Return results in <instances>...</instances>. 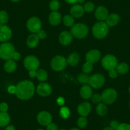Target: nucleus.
<instances>
[{
  "mask_svg": "<svg viewBox=\"0 0 130 130\" xmlns=\"http://www.w3.org/2000/svg\"><path fill=\"white\" fill-rule=\"evenodd\" d=\"M57 103L59 105H60V106L63 105L64 103V99L63 98H62V97L58 98L57 100Z\"/></svg>",
  "mask_w": 130,
  "mask_h": 130,
  "instance_id": "nucleus-47",
  "label": "nucleus"
},
{
  "mask_svg": "<svg viewBox=\"0 0 130 130\" xmlns=\"http://www.w3.org/2000/svg\"><path fill=\"white\" fill-rule=\"evenodd\" d=\"M10 122V116L7 112H0V127L7 126Z\"/></svg>",
  "mask_w": 130,
  "mask_h": 130,
  "instance_id": "nucleus-25",
  "label": "nucleus"
},
{
  "mask_svg": "<svg viewBox=\"0 0 130 130\" xmlns=\"http://www.w3.org/2000/svg\"><path fill=\"white\" fill-rule=\"evenodd\" d=\"M77 125L80 128H84L87 126V120L86 118V117H79L77 121Z\"/></svg>",
  "mask_w": 130,
  "mask_h": 130,
  "instance_id": "nucleus-36",
  "label": "nucleus"
},
{
  "mask_svg": "<svg viewBox=\"0 0 130 130\" xmlns=\"http://www.w3.org/2000/svg\"><path fill=\"white\" fill-rule=\"evenodd\" d=\"M129 107H130V102H129Z\"/></svg>",
  "mask_w": 130,
  "mask_h": 130,
  "instance_id": "nucleus-56",
  "label": "nucleus"
},
{
  "mask_svg": "<svg viewBox=\"0 0 130 130\" xmlns=\"http://www.w3.org/2000/svg\"><path fill=\"white\" fill-rule=\"evenodd\" d=\"M16 91V86H10L8 87V92L10 94H15Z\"/></svg>",
  "mask_w": 130,
  "mask_h": 130,
  "instance_id": "nucleus-46",
  "label": "nucleus"
},
{
  "mask_svg": "<svg viewBox=\"0 0 130 130\" xmlns=\"http://www.w3.org/2000/svg\"><path fill=\"white\" fill-rule=\"evenodd\" d=\"M37 121L42 126H48L52 122V115L47 111H42L37 115Z\"/></svg>",
  "mask_w": 130,
  "mask_h": 130,
  "instance_id": "nucleus-12",
  "label": "nucleus"
},
{
  "mask_svg": "<svg viewBox=\"0 0 130 130\" xmlns=\"http://www.w3.org/2000/svg\"><path fill=\"white\" fill-rule=\"evenodd\" d=\"M109 28L106 22L103 21H100L96 22L92 27V35L95 38L98 39H103L107 37L108 33Z\"/></svg>",
  "mask_w": 130,
  "mask_h": 130,
  "instance_id": "nucleus-2",
  "label": "nucleus"
},
{
  "mask_svg": "<svg viewBox=\"0 0 130 130\" xmlns=\"http://www.w3.org/2000/svg\"><path fill=\"white\" fill-rule=\"evenodd\" d=\"M103 130H115V129H114L112 128V127H111L110 126H109V127H105V128Z\"/></svg>",
  "mask_w": 130,
  "mask_h": 130,
  "instance_id": "nucleus-50",
  "label": "nucleus"
},
{
  "mask_svg": "<svg viewBox=\"0 0 130 130\" xmlns=\"http://www.w3.org/2000/svg\"><path fill=\"white\" fill-rule=\"evenodd\" d=\"M12 36V32L10 27L6 24H0V42H7Z\"/></svg>",
  "mask_w": 130,
  "mask_h": 130,
  "instance_id": "nucleus-11",
  "label": "nucleus"
},
{
  "mask_svg": "<svg viewBox=\"0 0 130 130\" xmlns=\"http://www.w3.org/2000/svg\"><path fill=\"white\" fill-rule=\"evenodd\" d=\"M17 68V63L13 59L7 60L4 64V70L7 73H12L15 72Z\"/></svg>",
  "mask_w": 130,
  "mask_h": 130,
  "instance_id": "nucleus-23",
  "label": "nucleus"
},
{
  "mask_svg": "<svg viewBox=\"0 0 130 130\" xmlns=\"http://www.w3.org/2000/svg\"><path fill=\"white\" fill-rule=\"evenodd\" d=\"M48 21L52 26H57L61 21V15L58 12H52L48 16Z\"/></svg>",
  "mask_w": 130,
  "mask_h": 130,
  "instance_id": "nucleus-20",
  "label": "nucleus"
},
{
  "mask_svg": "<svg viewBox=\"0 0 130 130\" xmlns=\"http://www.w3.org/2000/svg\"><path fill=\"white\" fill-rule=\"evenodd\" d=\"M67 64L68 63H67V59H65V57H64L63 56H59V55L54 56L52 59L51 62V68L56 72L63 70L67 67Z\"/></svg>",
  "mask_w": 130,
  "mask_h": 130,
  "instance_id": "nucleus-5",
  "label": "nucleus"
},
{
  "mask_svg": "<svg viewBox=\"0 0 130 130\" xmlns=\"http://www.w3.org/2000/svg\"><path fill=\"white\" fill-rule=\"evenodd\" d=\"M37 130H43V129H37Z\"/></svg>",
  "mask_w": 130,
  "mask_h": 130,
  "instance_id": "nucleus-54",
  "label": "nucleus"
},
{
  "mask_svg": "<svg viewBox=\"0 0 130 130\" xmlns=\"http://www.w3.org/2000/svg\"><path fill=\"white\" fill-rule=\"evenodd\" d=\"M105 79L103 75L96 73L89 77L88 84L91 87L94 89L101 88L104 85Z\"/></svg>",
  "mask_w": 130,
  "mask_h": 130,
  "instance_id": "nucleus-10",
  "label": "nucleus"
},
{
  "mask_svg": "<svg viewBox=\"0 0 130 130\" xmlns=\"http://www.w3.org/2000/svg\"><path fill=\"white\" fill-rule=\"evenodd\" d=\"M15 52V47L9 42H4L0 45V58L3 60L12 59L13 53Z\"/></svg>",
  "mask_w": 130,
  "mask_h": 130,
  "instance_id": "nucleus-3",
  "label": "nucleus"
},
{
  "mask_svg": "<svg viewBox=\"0 0 130 130\" xmlns=\"http://www.w3.org/2000/svg\"><path fill=\"white\" fill-rule=\"evenodd\" d=\"M35 87L34 84L31 81L25 80L20 82L16 86L15 95L18 98L22 100L30 99L35 94Z\"/></svg>",
  "mask_w": 130,
  "mask_h": 130,
  "instance_id": "nucleus-1",
  "label": "nucleus"
},
{
  "mask_svg": "<svg viewBox=\"0 0 130 130\" xmlns=\"http://www.w3.org/2000/svg\"><path fill=\"white\" fill-rule=\"evenodd\" d=\"M101 58V52L98 50L93 49L89 51L86 55V61L94 64L98 62Z\"/></svg>",
  "mask_w": 130,
  "mask_h": 130,
  "instance_id": "nucleus-14",
  "label": "nucleus"
},
{
  "mask_svg": "<svg viewBox=\"0 0 130 130\" xmlns=\"http://www.w3.org/2000/svg\"><path fill=\"white\" fill-rule=\"evenodd\" d=\"M89 32V29L86 24L77 23L73 25L71 29V33L73 37L77 39L84 38Z\"/></svg>",
  "mask_w": 130,
  "mask_h": 130,
  "instance_id": "nucleus-4",
  "label": "nucleus"
},
{
  "mask_svg": "<svg viewBox=\"0 0 130 130\" xmlns=\"http://www.w3.org/2000/svg\"><path fill=\"white\" fill-rule=\"evenodd\" d=\"M40 40H43L47 37V33L44 30L40 29L36 33Z\"/></svg>",
  "mask_w": 130,
  "mask_h": 130,
  "instance_id": "nucleus-39",
  "label": "nucleus"
},
{
  "mask_svg": "<svg viewBox=\"0 0 130 130\" xmlns=\"http://www.w3.org/2000/svg\"><path fill=\"white\" fill-rule=\"evenodd\" d=\"M92 64H93L86 61V62L84 64L83 67H82V70H83L84 73H86V74L91 73L93 70V65Z\"/></svg>",
  "mask_w": 130,
  "mask_h": 130,
  "instance_id": "nucleus-31",
  "label": "nucleus"
},
{
  "mask_svg": "<svg viewBox=\"0 0 130 130\" xmlns=\"http://www.w3.org/2000/svg\"><path fill=\"white\" fill-rule=\"evenodd\" d=\"M96 110L97 113L100 116H104L108 112V108L106 106V104L103 103H100L96 106Z\"/></svg>",
  "mask_w": 130,
  "mask_h": 130,
  "instance_id": "nucleus-27",
  "label": "nucleus"
},
{
  "mask_svg": "<svg viewBox=\"0 0 130 130\" xmlns=\"http://www.w3.org/2000/svg\"><path fill=\"white\" fill-rule=\"evenodd\" d=\"M39 41L40 39L38 36H37V35L35 34V33H32L27 37L26 43H27V45L28 47H29V48H35L38 45Z\"/></svg>",
  "mask_w": 130,
  "mask_h": 130,
  "instance_id": "nucleus-21",
  "label": "nucleus"
},
{
  "mask_svg": "<svg viewBox=\"0 0 130 130\" xmlns=\"http://www.w3.org/2000/svg\"><path fill=\"white\" fill-rule=\"evenodd\" d=\"M129 93H130V86H129Z\"/></svg>",
  "mask_w": 130,
  "mask_h": 130,
  "instance_id": "nucleus-53",
  "label": "nucleus"
},
{
  "mask_svg": "<svg viewBox=\"0 0 130 130\" xmlns=\"http://www.w3.org/2000/svg\"><path fill=\"white\" fill-rule=\"evenodd\" d=\"M41 82H45L48 78V74L47 72L43 69H40L37 71V77H36Z\"/></svg>",
  "mask_w": 130,
  "mask_h": 130,
  "instance_id": "nucleus-28",
  "label": "nucleus"
},
{
  "mask_svg": "<svg viewBox=\"0 0 130 130\" xmlns=\"http://www.w3.org/2000/svg\"><path fill=\"white\" fill-rule=\"evenodd\" d=\"M118 64L117 59L114 56L111 54H107L102 59V67L107 70L116 69Z\"/></svg>",
  "mask_w": 130,
  "mask_h": 130,
  "instance_id": "nucleus-7",
  "label": "nucleus"
},
{
  "mask_svg": "<svg viewBox=\"0 0 130 130\" xmlns=\"http://www.w3.org/2000/svg\"><path fill=\"white\" fill-rule=\"evenodd\" d=\"M84 12L83 6L80 4L73 5L70 9V14L73 18H80L84 15Z\"/></svg>",
  "mask_w": 130,
  "mask_h": 130,
  "instance_id": "nucleus-18",
  "label": "nucleus"
},
{
  "mask_svg": "<svg viewBox=\"0 0 130 130\" xmlns=\"http://www.w3.org/2000/svg\"><path fill=\"white\" fill-rule=\"evenodd\" d=\"M10 1L12 2H14V3H17V2H20L21 0H10Z\"/></svg>",
  "mask_w": 130,
  "mask_h": 130,
  "instance_id": "nucleus-51",
  "label": "nucleus"
},
{
  "mask_svg": "<svg viewBox=\"0 0 130 130\" xmlns=\"http://www.w3.org/2000/svg\"><path fill=\"white\" fill-rule=\"evenodd\" d=\"M49 8L52 12H57L60 8V3L58 0H51L49 3Z\"/></svg>",
  "mask_w": 130,
  "mask_h": 130,
  "instance_id": "nucleus-30",
  "label": "nucleus"
},
{
  "mask_svg": "<svg viewBox=\"0 0 130 130\" xmlns=\"http://www.w3.org/2000/svg\"><path fill=\"white\" fill-rule=\"evenodd\" d=\"M119 125V123L118 121H112V122H110V127H112L113 129H114L115 130L117 129V127H118Z\"/></svg>",
  "mask_w": 130,
  "mask_h": 130,
  "instance_id": "nucleus-45",
  "label": "nucleus"
},
{
  "mask_svg": "<svg viewBox=\"0 0 130 130\" xmlns=\"http://www.w3.org/2000/svg\"><path fill=\"white\" fill-rule=\"evenodd\" d=\"M85 12H87V13H89V12H92V11L94 10L95 9V6L92 2H86L83 6Z\"/></svg>",
  "mask_w": 130,
  "mask_h": 130,
  "instance_id": "nucleus-35",
  "label": "nucleus"
},
{
  "mask_svg": "<svg viewBox=\"0 0 130 130\" xmlns=\"http://www.w3.org/2000/svg\"><path fill=\"white\" fill-rule=\"evenodd\" d=\"M116 130H130V125L127 123L119 124Z\"/></svg>",
  "mask_w": 130,
  "mask_h": 130,
  "instance_id": "nucleus-38",
  "label": "nucleus"
},
{
  "mask_svg": "<svg viewBox=\"0 0 130 130\" xmlns=\"http://www.w3.org/2000/svg\"><path fill=\"white\" fill-rule=\"evenodd\" d=\"M108 75H109V77L112 78H116L117 77V75H118V72L116 70V69H113L111 70L108 71Z\"/></svg>",
  "mask_w": 130,
  "mask_h": 130,
  "instance_id": "nucleus-42",
  "label": "nucleus"
},
{
  "mask_svg": "<svg viewBox=\"0 0 130 130\" xmlns=\"http://www.w3.org/2000/svg\"><path fill=\"white\" fill-rule=\"evenodd\" d=\"M77 80H78V81L80 83L86 84H88L89 77L84 73H81V74L78 75V76L77 77Z\"/></svg>",
  "mask_w": 130,
  "mask_h": 130,
  "instance_id": "nucleus-34",
  "label": "nucleus"
},
{
  "mask_svg": "<svg viewBox=\"0 0 130 130\" xmlns=\"http://www.w3.org/2000/svg\"><path fill=\"white\" fill-rule=\"evenodd\" d=\"M91 106L89 102H84L81 103L77 107V112L82 117H86L91 112Z\"/></svg>",
  "mask_w": 130,
  "mask_h": 130,
  "instance_id": "nucleus-17",
  "label": "nucleus"
},
{
  "mask_svg": "<svg viewBox=\"0 0 130 130\" xmlns=\"http://www.w3.org/2000/svg\"><path fill=\"white\" fill-rule=\"evenodd\" d=\"M116 70L117 71L118 73L121 75H125L129 72V67L128 64L126 62H122L119 64H117V67H116Z\"/></svg>",
  "mask_w": 130,
  "mask_h": 130,
  "instance_id": "nucleus-26",
  "label": "nucleus"
},
{
  "mask_svg": "<svg viewBox=\"0 0 130 130\" xmlns=\"http://www.w3.org/2000/svg\"><path fill=\"white\" fill-rule=\"evenodd\" d=\"M70 130H80V129L78 128H72V129H70Z\"/></svg>",
  "mask_w": 130,
  "mask_h": 130,
  "instance_id": "nucleus-52",
  "label": "nucleus"
},
{
  "mask_svg": "<svg viewBox=\"0 0 130 130\" xmlns=\"http://www.w3.org/2000/svg\"><path fill=\"white\" fill-rule=\"evenodd\" d=\"M47 130H59L58 126L56 124L51 122L50 124L47 126Z\"/></svg>",
  "mask_w": 130,
  "mask_h": 130,
  "instance_id": "nucleus-43",
  "label": "nucleus"
},
{
  "mask_svg": "<svg viewBox=\"0 0 130 130\" xmlns=\"http://www.w3.org/2000/svg\"><path fill=\"white\" fill-rule=\"evenodd\" d=\"M91 100L94 103L96 104H99L101 102H102V95L99 94H92L91 96Z\"/></svg>",
  "mask_w": 130,
  "mask_h": 130,
  "instance_id": "nucleus-37",
  "label": "nucleus"
},
{
  "mask_svg": "<svg viewBox=\"0 0 130 130\" xmlns=\"http://www.w3.org/2000/svg\"><path fill=\"white\" fill-rule=\"evenodd\" d=\"M117 98V92L114 89H106L102 94V102L106 105H111L116 102Z\"/></svg>",
  "mask_w": 130,
  "mask_h": 130,
  "instance_id": "nucleus-6",
  "label": "nucleus"
},
{
  "mask_svg": "<svg viewBox=\"0 0 130 130\" xmlns=\"http://www.w3.org/2000/svg\"><path fill=\"white\" fill-rule=\"evenodd\" d=\"M60 130H65V129H60Z\"/></svg>",
  "mask_w": 130,
  "mask_h": 130,
  "instance_id": "nucleus-55",
  "label": "nucleus"
},
{
  "mask_svg": "<svg viewBox=\"0 0 130 130\" xmlns=\"http://www.w3.org/2000/svg\"><path fill=\"white\" fill-rule=\"evenodd\" d=\"M8 21V14L6 11H0V24H5Z\"/></svg>",
  "mask_w": 130,
  "mask_h": 130,
  "instance_id": "nucleus-33",
  "label": "nucleus"
},
{
  "mask_svg": "<svg viewBox=\"0 0 130 130\" xmlns=\"http://www.w3.org/2000/svg\"><path fill=\"white\" fill-rule=\"evenodd\" d=\"M37 92L42 97L48 96L52 92V87L46 82H41L37 87Z\"/></svg>",
  "mask_w": 130,
  "mask_h": 130,
  "instance_id": "nucleus-13",
  "label": "nucleus"
},
{
  "mask_svg": "<svg viewBox=\"0 0 130 130\" xmlns=\"http://www.w3.org/2000/svg\"><path fill=\"white\" fill-rule=\"evenodd\" d=\"M8 110V105L7 103H0V112H7Z\"/></svg>",
  "mask_w": 130,
  "mask_h": 130,
  "instance_id": "nucleus-40",
  "label": "nucleus"
},
{
  "mask_svg": "<svg viewBox=\"0 0 130 130\" xmlns=\"http://www.w3.org/2000/svg\"><path fill=\"white\" fill-rule=\"evenodd\" d=\"M5 130H15V129L13 125H9V126H7Z\"/></svg>",
  "mask_w": 130,
  "mask_h": 130,
  "instance_id": "nucleus-49",
  "label": "nucleus"
},
{
  "mask_svg": "<svg viewBox=\"0 0 130 130\" xmlns=\"http://www.w3.org/2000/svg\"><path fill=\"white\" fill-rule=\"evenodd\" d=\"M67 60L68 64H69L71 67H75V66H77L79 62L80 56L78 54L73 52L69 55Z\"/></svg>",
  "mask_w": 130,
  "mask_h": 130,
  "instance_id": "nucleus-24",
  "label": "nucleus"
},
{
  "mask_svg": "<svg viewBox=\"0 0 130 130\" xmlns=\"http://www.w3.org/2000/svg\"><path fill=\"white\" fill-rule=\"evenodd\" d=\"M59 114L62 118L67 119L69 117L70 115V110L68 107H62L60 109Z\"/></svg>",
  "mask_w": 130,
  "mask_h": 130,
  "instance_id": "nucleus-32",
  "label": "nucleus"
},
{
  "mask_svg": "<svg viewBox=\"0 0 130 130\" xmlns=\"http://www.w3.org/2000/svg\"><path fill=\"white\" fill-rule=\"evenodd\" d=\"M21 58V54L19 53V52H16L15 51V52L13 53V56H12V59L14 60V61H19V60Z\"/></svg>",
  "mask_w": 130,
  "mask_h": 130,
  "instance_id": "nucleus-44",
  "label": "nucleus"
},
{
  "mask_svg": "<svg viewBox=\"0 0 130 130\" xmlns=\"http://www.w3.org/2000/svg\"><path fill=\"white\" fill-rule=\"evenodd\" d=\"M80 94L83 99L88 100L91 98L92 95V90L91 86L86 84L84 85L80 90Z\"/></svg>",
  "mask_w": 130,
  "mask_h": 130,
  "instance_id": "nucleus-19",
  "label": "nucleus"
},
{
  "mask_svg": "<svg viewBox=\"0 0 130 130\" xmlns=\"http://www.w3.org/2000/svg\"><path fill=\"white\" fill-rule=\"evenodd\" d=\"M120 16L117 13H111L108 15V17L106 19V23L108 26H115L118 24L120 22Z\"/></svg>",
  "mask_w": 130,
  "mask_h": 130,
  "instance_id": "nucleus-22",
  "label": "nucleus"
},
{
  "mask_svg": "<svg viewBox=\"0 0 130 130\" xmlns=\"http://www.w3.org/2000/svg\"><path fill=\"white\" fill-rule=\"evenodd\" d=\"M73 37L71 32L64 31L60 33L59 36V41L61 45L64 46H67L72 42Z\"/></svg>",
  "mask_w": 130,
  "mask_h": 130,
  "instance_id": "nucleus-15",
  "label": "nucleus"
},
{
  "mask_svg": "<svg viewBox=\"0 0 130 130\" xmlns=\"http://www.w3.org/2000/svg\"><path fill=\"white\" fill-rule=\"evenodd\" d=\"M24 66L29 71H37L40 66V61L36 56L29 55L24 60Z\"/></svg>",
  "mask_w": 130,
  "mask_h": 130,
  "instance_id": "nucleus-8",
  "label": "nucleus"
},
{
  "mask_svg": "<svg viewBox=\"0 0 130 130\" xmlns=\"http://www.w3.org/2000/svg\"><path fill=\"white\" fill-rule=\"evenodd\" d=\"M63 24L67 27H72L74 25V18L71 15H67L62 19Z\"/></svg>",
  "mask_w": 130,
  "mask_h": 130,
  "instance_id": "nucleus-29",
  "label": "nucleus"
},
{
  "mask_svg": "<svg viewBox=\"0 0 130 130\" xmlns=\"http://www.w3.org/2000/svg\"><path fill=\"white\" fill-rule=\"evenodd\" d=\"M65 2L68 4L75 5L83 3L85 2V0H65Z\"/></svg>",
  "mask_w": 130,
  "mask_h": 130,
  "instance_id": "nucleus-41",
  "label": "nucleus"
},
{
  "mask_svg": "<svg viewBox=\"0 0 130 130\" xmlns=\"http://www.w3.org/2000/svg\"><path fill=\"white\" fill-rule=\"evenodd\" d=\"M29 75L31 78H35L37 77V71L31 70L29 71Z\"/></svg>",
  "mask_w": 130,
  "mask_h": 130,
  "instance_id": "nucleus-48",
  "label": "nucleus"
},
{
  "mask_svg": "<svg viewBox=\"0 0 130 130\" xmlns=\"http://www.w3.org/2000/svg\"><path fill=\"white\" fill-rule=\"evenodd\" d=\"M26 27L32 33H37L42 28V22L38 17H32L27 20Z\"/></svg>",
  "mask_w": 130,
  "mask_h": 130,
  "instance_id": "nucleus-9",
  "label": "nucleus"
},
{
  "mask_svg": "<svg viewBox=\"0 0 130 130\" xmlns=\"http://www.w3.org/2000/svg\"><path fill=\"white\" fill-rule=\"evenodd\" d=\"M108 11L106 7L103 6H99L95 10L94 15L96 19L100 21H103L107 19L108 16Z\"/></svg>",
  "mask_w": 130,
  "mask_h": 130,
  "instance_id": "nucleus-16",
  "label": "nucleus"
}]
</instances>
